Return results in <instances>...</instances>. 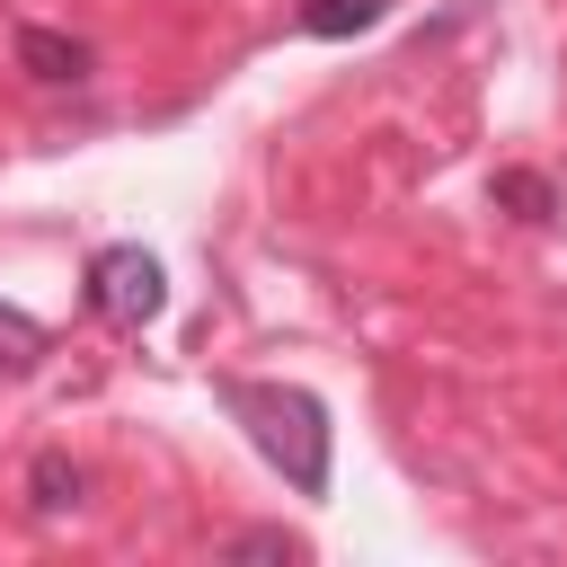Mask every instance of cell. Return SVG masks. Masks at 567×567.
I'll list each match as a JSON object with an SVG mask.
<instances>
[{
    "label": "cell",
    "instance_id": "cell-7",
    "mask_svg": "<svg viewBox=\"0 0 567 567\" xmlns=\"http://www.w3.org/2000/svg\"><path fill=\"white\" fill-rule=\"evenodd\" d=\"M0 363H9V372H35V363H44V319H27V310L0 301Z\"/></svg>",
    "mask_w": 567,
    "mask_h": 567
},
{
    "label": "cell",
    "instance_id": "cell-4",
    "mask_svg": "<svg viewBox=\"0 0 567 567\" xmlns=\"http://www.w3.org/2000/svg\"><path fill=\"white\" fill-rule=\"evenodd\" d=\"M80 496H89V470L80 461H62V452H35L27 461V505L35 514H71Z\"/></svg>",
    "mask_w": 567,
    "mask_h": 567
},
{
    "label": "cell",
    "instance_id": "cell-6",
    "mask_svg": "<svg viewBox=\"0 0 567 567\" xmlns=\"http://www.w3.org/2000/svg\"><path fill=\"white\" fill-rule=\"evenodd\" d=\"M496 204H514L523 221H549V213H558V186H549L540 168H496Z\"/></svg>",
    "mask_w": 567,
    "mask_h": 567
},
{
    "label": "cell",
    "instance_id": "cell-8",
    "mask_svg": "<svg viewBox=\"0 0 567 567\" xmlns=\"http://www.w3.org/2000/svg\"><path fill=\"white\" fill-rule=\"evenodd\" d=\"M221 558H301V540H292V532H275V523H257V532H230V540H221Z\"/></svg>",
    "mask_w": 567,
    "mask_h": 567
},
{
    "label": "cell",
    "instance_id": "cell-2",
    "mask_svg": "<svg viewBox=\"0 0 567 567\" xmlns=\"http://www.w3.org/2000/svg\"><path fill=\"white\" fill-rule=\"evenodd\" d=\"M159 301H168V275H159V257H151V248L115 239V248H97V257H89V310H97L106 328L142 337V328L159 319Z\"/></svg>",
    "mask_w": 567,
    "mask_h": 567
},
{
    "label": "cell",
    "instance_id": "cell-5",
    "mask_svg": "<svg viewBox=\"0 0 567 567\" xmlns=\"http://www.w3.org/2000/svg\"><path fill=\"white\" fill-rule=\"evenodd\" d=\"M372 18H381V0H301V9H292V27H301V35H319V44L363 35Z\"/></svg>",
    "mask_w": 567,
    "mask_h": 567
},
{
    "label": "cell",
    "instance_id": "cell-1",
    "mask_svg": "<svg viewBox=\"0 0 567 567\" xmlns=\"http://www.w3.org/2000/svg\"><path fill=\"white\" fill-rule=\"evenodd\" d=\"M221 408L248 425V443L266 452V470H284L292 496H328V408L301 381H221Z\"/></svg>",
    "mask_w": 567,
    "mask_h": 567
},
{
    "label": "cell",
    "instance_id": "cell-3",
    "mask_svg": "<svg viewBox=\"0 0 567 567\" xmlns=\"http://www.w3.org/2000/svg\"><path fill=\"white\" fill-rule=\"evenodd\" d=\"M18 71L44 80V89H80L89 80V44L62 35V27H18Z\"/></svg>",
    "mask_w": 567,
    "mask_h": 567
}]
</instances>
